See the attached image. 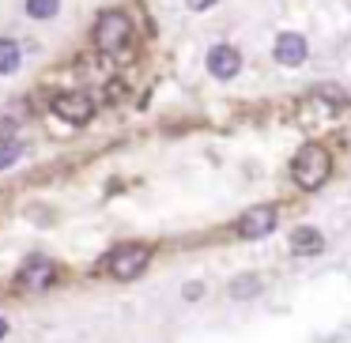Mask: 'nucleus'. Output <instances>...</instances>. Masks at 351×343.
Segmentation results:
<instances>
[{"label": "nucleus", "instance_id": "423d86ee", "mask_svg": "<svg viewBox=\"0 0 351 343\" xmlns=\"http://www.w3.org/2000/svg\"><path fill=\"white\" fill-rule=\"evenodd\" d=\"M53 279H57L53 260H46V257H31L23 268H19L16 287L23 290V294H42V290H49V287H53Z\"/></svg>", "mask_w": 351, "mask_h": 343}, {"label": "nucleus", "instance_id": "ddd939ff", "mask_svg": "<svg viewBox=\"0 0 351 343\" xmlns=\"http://www.w3.org/2000/svg\"><path fill=\"white\" fill-rule=\"evenodd\" d=\"M19 151H23V147H16V144H12V147H0V166L16 162V159H19Z\"/></svg>", "mask_w": 351, "mask_h": 343}, {"label": "nucleus", "instance_id": "6e6552de", "mask_svg": "<svg viewBox=\"0 0 351 343\" xmlns=\"http://www.w3.org/2000/svg\"><path fill=\"white\" fill-rule=\"evenodd\" d=\"M276 61L287 64V68H298V64L306 61V38L302 34H280L276 38Z\"/></svg>", "mask_w": 351, "mask_h": 343}, {"label": "nucleus", "instance_id": "7ed1b4c3", "mask_svg": "<svg viewBox=\"0 0 351 343\" xmlns=\"http://www.w3.org/2000/svg\"><path fill=\"white\" fill-rule=\"evenodd\" d=\"M147 264H152V245H144V242H125L106 257V272L114 275V279H121V283L144 275Z\"/></svg>", "mask_w": 351, "mask_h": 343}, {"label": "nucleus", "instance_id": "f03ea898", "mask_svg": "<svg viewBox=\"0 0 351 343\" xmlns=\"http://www.w3.org/2000/svg\"><path fill=\"white\" fill-rule=\"evenodd\" d=\"M129 42H132V19L125 16V12L110 8V12H102V16L95 19V46H99L106 57L125 53Z\"/></svg>", "mask_w": 351, "mask_h": 343}, {"label": "nucleus", "instance_id": "dca6fc26", "mask_svg": "<svg viewBox=\"0 0 351 343\" xmlns=\"http://www.w3.org/2000/svg\"><path fill=\"white\" fill-rule=\"evenodd\" d=\"M4 335H8V320L0 317V340H4Z\"/></svg>", "mask_w": 351, "mask_h": 343}, {"label": "nucleus", "instance_id": "f8f14e48", "mask_svg": "<svg viewBox=\"0 0 351 343\" xmlns=\"http://www.w3.org/2000/svg\"><path fill=\"white\" fill-rule=\"evenodd\" d=\"M61 0H27V16L31 19H53Z\"/></svg>", "mask_w": 351, "mask_h": 343}, {"label": "nucleus", "instance_id": "4468645a", "mask_svg": "<svg viewBox=\"0 0 351 343\" xmlns=\"http://www.w3.org/2000/svg\"><path fill=\"white\" fill-rule=\"evenodd\" d=\"M200 294H204L200 283H185V298H189V302H193V298H200Z\"/></svg>", "mask_w": 351, "mask_h": 343}, {"label": "nucleus", "instance_id": "2eb2a0df", "mask_svg": "<svg viewBox=\"0 0 351 343\" xmlns=\"http://www.w3.org/2000/svg\"><path fill=\"white\" fill-rule=\"evenodd\" d=\"M185 4H189L193 12H208V8L215 4V0H185Z\"/></svg>", "mask_w": 351, "mask_h": 343}, {"label": "nucleus", "instance_id": "9d476101", "mask_svg": "<svg viewBox=\"0 0 351 343\" xmlns=\"http://www.w3.org/2000/svg\"><path fill=\"white\" fill-rule=\"evenodd\" d=\"M19 64H23V49H19V42L0 38V76H12V72H19Z\"/></svg>", "mask_w": 351, "mask_h": 343}, {"label": "nucleus", "instance_id": "39448f33", "mask_svg": "<svg viewBox=\"0 0 351 343\" xmlns=\"http://www.w3.org/2000/svg\"><path fill=\"white\" fill-rule=\"evenodd\" d=\"M53 114L69 125H87L95 117V99L87 91H57L53 94Z\"/></svg>", "mask_w": 351, "mask_h": 343}, {"label": "nucleus", "instance_id": "0eeeda50", "mask_svg": "<svg viewBox=\"0 0 351 343\" xmlns=\"http://www.w3.org/2000/svg\"><path fill=\"white\" fill-rule=\"evenodd\" d=\"M238 68H242V57H238L234 46H212L208 49V72L215 79H234Z\"/></svg>", "mask_w": 351, "mask_h": 343}, {"label": "nucleus", "instance_id": "f257e3e1", "mask_svg": "<svg viewBox=\"0 0 351 343\" xmlns=\"http://www.w3.org/2000/svg\"><path fill=\"white\" fill-rule=\"evenodd\" d=\"M332 174V159L321 144H306L298 147V155L291 159V177H295L298 189H321Z\"/></svg>", "mask_w": 351, "mask_h": 343}, {"label": "nucleus", "instance_id": "20e7f679", "mask_svg": "<svg viewBox=\"0 0 351 343\" xmlns=\"http://www.w3.org/2000/svg\"><path fill=\"white\" fill-rule=\"evenodd\" d=\"M276 223H280V207L276 204H257V207H250V212H242V219L234 223V230H238V238H245V242H257V238L272 234Z\"/></svg>", "mask_w": 351, "mask_h": 343}, {"label": "nucleus", "instance_id": "1a4fd4ad", "mask_svg": "<svg viewBox=\"0 0 351 343\" xmlns=\"http://www.w3.org/2000/svg\"><path fill=\"white\" fill-rule=\"evenodd\" d=\"M325 249V238H321V230L313 227H298L295 234H291V253L295 257H313V253Z\"/></svg>", "mask_w": 351, "mask_h": 343}, {"label": "nucleus", "instance_id": "9b49d317", "mask_svg": "<svg viewBox=\"0 0 351 343\" xmlns=\"http://www.w3.org/2000/svg\"><path fill=\"white\" fill-rule=\"evenodd\" d=\"M230 298H238V302H242V298H253L261 290V279L253 272H245V275H238V279H230Z\"/></svg>", "mask_w": 351, "mask_h": 343}]
</instances>
